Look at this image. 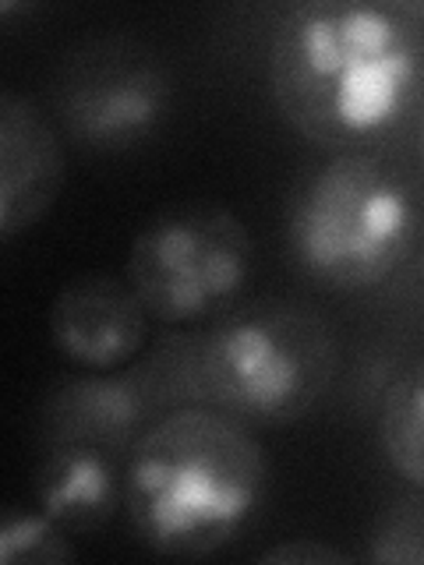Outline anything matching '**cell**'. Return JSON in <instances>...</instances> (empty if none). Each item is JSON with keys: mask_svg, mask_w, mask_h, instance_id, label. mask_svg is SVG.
Instances as JSON below:
<instances>
[{"mask_svg": "<svg viewBox=\"0 0 424 565\" xmlns=\"http://www.w3.org/2000/svg\"><path fill=\"white\" fill-rule=\"evenodd\" d=\"M117 502H124V477L117 473L114 452L82 441L46 449L35 470V509L67 534H93L114 516Z\"/></svg>", "mask_w": 424, "mask_h": 565, "instance_id": "obj_10", "label": "cell"}, {"mask_svg": "<svg viewBox=\"0 0 424 565\" xmlns=\"http://www.w3.org/2000/svg\"><path fill=\"white\" fill-rule=\"evenodd\" d=\"M64 188V149L50 114L29 96L0 93V241L40 223Z\"/></svg>", "mask_w": 424, "mask_h": 565, "instance_id": "obj_8", "label": "cell"}, {"mask_svg": "<svg viewBox=\"0 0 424 565\" xmlns=\"http://www.w3.org/2000/svg\"><path fill=\"white\" fill-rule=\"evenodd\" d=\"M421 205L411 181L371 152H340L297 188L287 241L300 273L329 290H368L411 258Z\"/></svg>", "mask_w": 424, "mask_h": 565, "instance_id": "obj_3", "label": "cell"}, {"mask_svg": "<svg viewBox=\"0 0 424 565\" xmlns=\"http://www.w3.org/2000/svg\"><path fill=\"white\" fill-rule=\"evenodd\" d=\"M364 558L379 565H424V494H406L379 512Z\"/></svg>", "mask_w": 424, "mask_h": 565, "instance_id": "obj_13", "label": "cell"}, {"mask_svg": "<svg viewBox=\"0 0 424 565\" xmlns=\"http://www.w3.org/2000/svg\"><path fill=\"white\" fill-rule=\"evenodd\" d=\"M57 117L85 149L124 152L149 141L170 114L173 82L163 61L128 40L75 50L57 78Z\"/></svg>", "mask_w": 424, "mask_h": 565, "instance_id": "obj_6", "label": "cell"}, {"mask_svg": "<svg viewBox=\"0 0 424 565\" xmlns=\"http://www.w3.org/2000/svg\"><path fill=\"white\" fill-rule=\"evenodd\" d=\"M149 311L128 279L88 273L64 282L50 305V340L85 371L124 367L146 347Z\"/></svg>", "mask_w": 424, "mask_h": 565, "instance_id": "obj_7", "label": "cell"}, {"mask_svg": "<svg viewBox=\"0 0 424 565\" xmlns=\"http://www.w3.org/2000/svg\"><path fill=\"white\" fill-rule=\"evenodd\" d=\"M269 463L247 424L199 403L149 424L124 467V512L156 555L205 558L258 516Z\"/></svg>", "mask_w": 424, "mask_h": 565, "instance_id": "obj_2", "label": "cell"}, {"mask_svg": "<svg viewBox=\"0 0 424 565\" xmlns=\"http://www.w3.org/2000/svg\"><path fill=\"white\" fill-rule=\"evenodd\" d=\"M75 558L67 530L43 509L11 505L0 520V565H64Z\"/></svg>", "mask_w": 424, "mask_h": 565, "instance_id": "obj_12", "label": "cell"}, {"mask_svg": "<svg viewBox=\"0 0 424 565\" xmlns=\"http://www.w3.org/2000/svg\"><path fill=\"white\" fill-rule=\"evenodd\" d=\"M152 411V388L138 375L93 371L53 388L43 411V431L50 446L82 441L106 452H131L141 438V424Z\"/></svg>", "mask_w": 424, "mask_h": 565, "instance_id": "obj_9", "label": "cell"}, {"mask_svg": "<svg viewBox=\"0 0 424 565\" xmlns=\"http://www.w3.org/2000/svg\"><path fill=\"white\" fill-rule=\"evenodd\" d=\"M421 156H424V110H421Z\"/></svg>", "mask_w": 424, "mask_h": 565, "instance_id": "obj_15", "label": "cell"}, {"mask_svg": "<svg viewBox=\"0 0 424 565\" xmlns=\"http://www.w3.org/2000/svg\"><path fill=\"white\" fill-rule=\"evenodd\" d=\"M252 262V234L237 212L191 202L156 212L138 230L128 252V282L149 318L188 326L234 305Z\"/></svg>", "mask_w": 424, "mask_h": 565, "instance_id": "obj_5", "label": "cell"}, {"mask_svg": "<svg viewBox=\"0 0 424 565\" xmlns=\"http://www.w3.org/2000/svg\"><path fill=\"white\" fill-rule=\"evenodd\" d=\"M379 446L389 467L424 491V358L389 385L379 406Z\"/></svg>", "mask_w": 424, "mask_h": 565, "instance_id": "obj_11", "label": "cell"}, {"mask_svg": "<svg viewBox=\"0 0 424 565\" xmlns=\"http://www.w3.org/2000/svg\"><path fill=\"white\" fill-rule=\"evenodd\" d=\"M340 367V343L318 311L255 305L230 311L191 358L199 399L244 424H294L311 414Z\"/></svg>", "mask_w": 424, "mask_h": 565, "instance_id": "obj_4", "label": "cell"}, {"mask_svg": "<svg viewBox=\"0 0 424 565\" xmlns=\"http://www.w3.org/2000/svg\"><path fill=\"white\" fill-rule=\"evenodd\" d=\"M424 75L411 8L305 0L269 40V93L290 128L322 149L361 152L406 117Z\"/></svg>", "mask_w": 424, "mask_h": 565, "instance_id": "obj_1", "label": "cell"}, {"mask_svg": "<svg viewBox=\"0 0 424 565\" xmlns=\"http://www.w3.org/2000/svg\"><path fill=\"white\" fill-rule=\"evenodd\" d=\"M262 562H322V565H332V562H353V555L340 552V547H329V544H318V541H287V544H276L269 552L262 555Z\"/></svg>", "mask_w": 424, "mask_h": 565, "instance_id": "obj_14", "label": "cell"}]
</instances>
